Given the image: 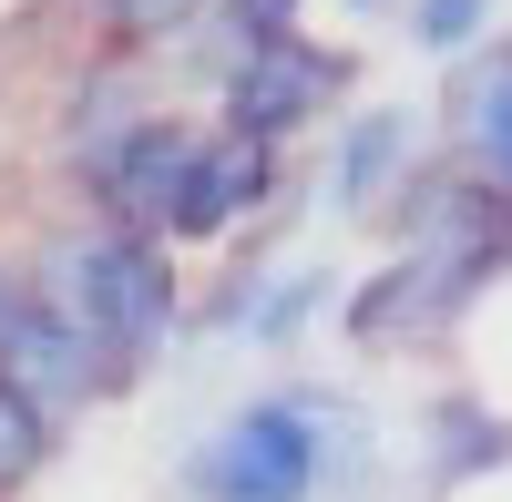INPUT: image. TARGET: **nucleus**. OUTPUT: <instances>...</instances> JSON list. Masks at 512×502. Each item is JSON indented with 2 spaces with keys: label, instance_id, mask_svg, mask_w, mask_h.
<instances>
[{
  "label": "nucleus",
  "instance_id": "7",
  "mask_svg": "<svg viewBox=\"0 0 512 502\" xmlns=\"http://www.w3.org/2000/svg\"><path fill=\"white\" fill-rule=\"evenodd\" d=\"M338 298H349L338 267H236L216 298L195 308V328L205 339H246V349H297Z\"/></svg>",
  "mask_w": 512,
  "mask_h": 502
},
{
  "label": "nucleus",
  "instance_id": "1",
  "mask_svg": "<svg viewBox=\"0 0 512 502\" xmlns=\"http://www.w3.org/2000/svg\"><path fill=\"white\" fill-rule=\"evenodd\" d=\"M31 287H41V298H52L82 339L113 359L123 390H134L144 369L175 349V328H185L175 246L144 236V226H113V216H93V205H82V226H52V236H41Z\"/></svg>",
  "mask_w": 512,
  "mask_h": 502
},
{
  "label": "nucleus",
  "instance_id": "14",
  "mask_svg": "<svg viewBox=\"0 0 512 502\" xmlns=\"http://www.w3.org/2000/svg\"><path fill=\"white\" fill-rule=\"evenodd\" d=\"M31 308H41V287H31V267H21V257H0V359L21 349V328H31Z\"/></svg>",
  "mask_w": 512,
  "mask_h": 502
},
{
  "label": "nucleus",
  "instance_id": "2",
  "mask_svg": "<svg viewBox=\"0 0 512 502\" xmlns=\"http://www.w3.org/2000/svg\"><path fill=\"white\" fill-rule=\"evenodd\" d=\"M175 482H185V502H318V390L277 380V390L236 400L216 431L185 441Z\"/></svg>",
  "mask_w": 512,
  "mask_h": 502
},
{
  "label": "nucleus",
  "instance_id": "3",
  "mask_svg": "<svg viewBox=\"0 0 512 502\" xmlns=\"http://www.w3.org/2000/svg\"><path fill=\"white\" fill-rule=\"evenodd\" d=\"M349 82H359V62L338 52V41H318V31L287 21V31H256L246 52H226L216 123H236V134H256V144H308V134L338 123Z\"/></svg>",
  "mask_w": 512,
  "mask_h": 502
},
{
  "label": "nucleus",
  "instance_id": "8",
  "mask_svg": "<svg viewBox=\"0 0 512 502\" xmlns=\"http://www.w3.org/2000/svg\"><path fill=\"white\" fill-rule=\"evenodd\" d=\"M441 154L461 175H482L492 195H512V31L472 41V52L451 62V93H441Z\"/></svg>",
  "mask_w": 512,
  "mask_h": 502
},
{
  "label": "nucleus",
  "instance_id": "15",
  "mask_svg": "<svg viewBox=\"0 0 512 502\" xmlns=\"http://www.w3.org/2000/svg\"><path fill=\"white\" fill-rule=\"evenodd\" d=\"M338 11H349V21H379V11H400V0H338Z\"/></svg>",
  "mask_w": 512,
  "mask_h": 502
},
{
  "label": "nucleus",
  "instance_id": "5",
  "mask_svg": "<svg viewBox=\"0 0 512 502\" xmlns=\"http://www.w3.org/2000/svg\"><path fill=\"white\" fill-rule=\"evenodd\" d=\"M277 195H287V144H256V134H236V123H205L164 246H175V257H185V246H226L256 216H277Z\"/></svg>",
  "mask_w": 512,
  "mask_h": 502
},
{
  "label": "nucleus",
  "instance_id": "12",
  "mask_svg": "<svg viewBox=\"0 0 512 502\" xmlns=\"http://www.w3.org/2000/svg\"><path fill=\"white\" fill-rule=\"evenodd\" d=\"M502 31V0H410V41L431 62H461L472 41H492Z\"/></svg>",
  "mask_w": 512,
  "mask_h": 502
},
{
  "label": "nucleus",
  "instance_id": "11",
  "mask_svg": "<svg viewBox=\"0 0 512 502\" xmlns=\"http://www.w3.org/2000/svg\"><path fill=\"white\" fill-rule=\"evenodd\" d=\"M205 11H216V0H93L113 52H185L205 31Z\"/></svg>",
  "mask_w": 512,
  "mask_h": 502
},
{
  "label": "nucleus",
  "instance_id": "6",
  "mask_svg": "<svg viewBox=\"0 0 512 502\" xmlns=\"http://www.w3.org/2000/svg\"><path fill=\"white\" fill-rule=\"evenodd\" d=\"M431 164V134H420V113L410 103H349L328 123V216H349V226H379L390 205L410 195V175Z\"/></svg>",
  "mask_w": 512,
  "mask_h": 502
},
{
  "label": "nucleus",
  "instance_id": "9",
  "mask_svg": "<svg viewBox=\"0 0 512 502\" xmlns=\"http://www.w3.org/2000/svg\"><path fill=\"white\" fill-rule=\"evenodd\" d=\"M318 390V502H379V482H390V441H379L369 400L359 390Z\"/></svg>",
  "mask_w": 512,
  "mask_h": 502
},
{
  "label": "nucleus",
  "instance_id": "13",
  "mask_svg": "<svg viewBox=\"0 0 512 502\" xmlns=\"http://www.w3.org/2000/svg\"><path fill=\"white\" fill-rule=\"evenodd\" d=\"M297 21V0H216V11H205V72H226V52H246L256 31H287Z\"/></svg>",
  "mask_w": 512,
  "mask_h": 502
},
{
  "label": "nucleus",
  "instance_id": "10",
  "mask_svg": "<svg viewBox=\"0 0 512 502\" xmlns=\"http://www.w3.org/2000/svg\"><path fill=\"white\" fill-rule=\"evenodd\" d=\"M52 451H62V410L0 369V502H11V492H31L41 472H52Z\"/></svg>",
  "mask_w": 512,
  "mask_h": 502
},
{
  "label": "nucleus",
  "instance_id": "4",
  "mask_svg": "<svg viewBox=\"0 0 512 502\" xmlns=\"http://www.w3.org/2000/svg\"><path fill=\"white\" fill-rule=\"evenodd\" d=\"M195 134H205V123L144 103L113 144H93V154L72 164V175H82V205H93V216H113V226L164 236V226H175V195H185V164H195Z\"/></svg>",
  "mask_w": 512,
  "mask_h": 502
}]
</instances>
